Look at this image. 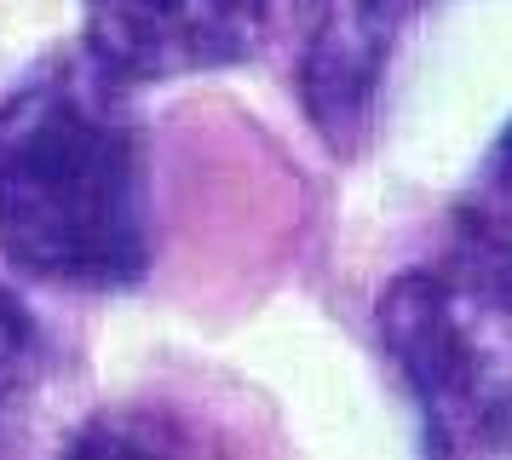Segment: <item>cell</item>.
<instances>
[{"label":"cell","instance_id":"6da1fadb","mask_svg":"<svg viewBox=\"0 0 512 460\" xmlns=\"http://www.w3.org/2000/svg\"><path fill=\"white\" fill-rule=\"evenodd\" d=\"M150 133L110 69L64 46L0 98V259L41 288L121 294L150 276Z\"/></svg>","mask_w":512,"mask_h":460},{"label":"cell","instance_id":"7a4b0ae2","mask_svg":"<svg viewBox=\"0 0 512 460\" xmlns=\"http://www.w3.org/2000/svg\"><path fill=\"white\" fill-rule=\"evenodd\" d=\"M374 340L409 391L420 455H512V299L461 265H415L386 282Z\"/></svg>","mask_w":512,"mask_h":460},{"label":"cell","instance_id":"3957f363","mask_svg":"<svg viewBox=\"0 0 512 460\" xmlns=\"http://www.w3.org/2000/svg\"><path fill=\"white\" fill-rule=\"evenodd\" d=\"M426 0H294V92L334 161H357L374 144L386 75Z\"/></svg>","mask_w":512,"mask_h":460},{"label":"cell","instance_id":"277c9868","mask_svg":"<svg viewBox=\"0 0 512 460\" xmlns=\"http://www.w3.org/2000/svg\"><path fill=\"white\" fill-rule=\"evenodd\" d=\"M81 52L121 87H156L179 75L248 64L277 0H81Z\"/></svg>","mask_w":512,"mask_h":460},{"label":"cell","instance_id":"5b68a950","mask_svg":"<svg viewBox=\"0 0 512 460\" xmlns=\"http://www.w3.org/2000/svg\"><path fill=\"white\" fill-rule=\"evenodd\" d=\"M443 259L478 276L501 299H512V121L495 133L484 161L461 184V196L449 202V253Z\"/></svg>","mask_w":512,"mask_h":460},{"label":"cell","instance_id":"8992f818","mask_svg":"<svg viewBox=\"0 0 512 460\" xmlns=\"http://www.w3.org/2000/svg\"><path fill=\"white\" fill-rule=\"evenodd\" d=\"M52 345L12 282H0V449H12L29 409L47 391Z\"/></svg>","mask_w":512,"mask_h":460}]
</instances>
